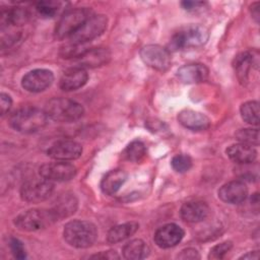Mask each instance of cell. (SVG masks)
Listing matches in <instances>:
<instances>
[{"mask_svg": "<svg viewBox=\"0 0 260 260\" xmlns=\"http://www.w3.org/2000/svg\"><path fill=\"white\" fill-rule=\"evenodd\" d=\"M40 175L51 182H66L75 177L76 168L69 162L57 160L44 164L40 168Z\"/></svg>", "mask_w": 260, "mask_h": 260, "instance_id": "cell-10", "label": "cell"}, {"mask_svg": "<svg viewBox=\"0 0 260 260\" xmlns=\"http://www.w3.org/2000/svg\"><path fill=\"white\" fill-rule=\"evenodd\" d=\"M90 258H103V259H118L119 256L115 251H107V252H102L101 254L92 255Z\"/></svg>", "mask_w": 260, "mask_h": 260, "instance_id": "cell-36", "label": "cell"}, {"mask_svg": "<svg viewBox=\"0 0 260 260\" xmlns=\"http://www.w3.org/2000/svg\"><path fill=\"white\" fill-rule=\"evenodd\" d=\"M228 156L235 162L241 165L252 164L257 158V151L251 145L245 143H237L230 145L225 150Z\"/></svg>", "mask_w": 260, "mask_h": 260, "instance_id": "cell-21", "label": "cell"}, {"mask_svg": "<svg viewBox=\"0 0 260 260\" xmlns=\"http://www.w3.org/2000/svg\"><path fill=\"white\" fill-rule=\"evenodd\" d=\"M108 18L103 14L91 15L69 39L70 43L84 45L101 36L107 28Z\"/></svg>", "mask_w": 260, "mask_h": 260, "instance_id": "cell-7", "label": "cell"}, {"mask_svg": "<svg viewBox=\"0 0 260 260\" xmlns=\"http://www.w3.org/2000/svg\"><path fill=\"white\" fill-rule=\"evenodd\" d=\"M178 77L185 83H199L208 76V69L205 65L199 63L186 64L178 69Z\"/></svg>", "mask_w": 260, "mask_h": 260, "instance_id": "cell-20", "label": "cell"}, {"mask_svg": "<svg viewBox=\"0 0 260 260\" xmlns=\"http://www.w3.org/2000/svg\"><path fill=\"white\" fill-rule=\"evenodd\" d=\"M138 228H139V224L135 221H129V222L115 225L109 231L107 240L111 244L122 242L130 238L132 235H134L138 230Z\"/></svg>", "mask_w": 260, "mask_h": 260, "instance_id": "cell-25", "label": "cell"}, {"mask_svg": "<svg viewBox=\"0 0 260 260\" xmlns=\"http://www.w3.org/2000/svg\"><path fill=\"white\" fill-rule=\"evenodd\" d=\"M111 58V54L108 49L106 48H94V49H87L83 53H81L79 56L75 58L76 66L79 68H92L102 66Z\"/></svg>", "mask_w": 260, "mask_h": 260, "instance_id": "cell-16", "label": "cell"}, {"mask_svg": "<svg viewBox=\"0 0 260 260\" xmlns=\"http://www.w3.org/2000/svg\"><path fill=\"white\" fill-rule=\"evenodd\" d=\"M146 154V147L144 143L140 140H134L127 145L125 150L123 151L124 157L133 162L141 161Z\"/></svg>", "mask_w": 260, "mask_h": 260, "instance_id": "cell-27", "label": "cell"}, {"mask_svg": "<svg viewBox=\"0 0 260 260\" xmlns=\"http://www.w3.org/2000/svg\"><path fill=\"white\" fill-rule=\"evenodd\" d=\"M81 153V145L73 140H59L48 149V155L50 157L61 161L76 159Z\"/></svg>", "mask_w": 260, "mask_h": 260, "instance_id": "cell-13", "label": "cell"}, {"mask_svg": "<svg viewBox=\"0 0 260 260\" xmlns=\"http://www.w3.org/2000/svg\"><path fill=\"white\" fill-rule=\"evenodd\" d=\"M56 215L51 209H29L18 214L14 219L17 229L25 232L44 230L57 221Z\"/></svg>", "mask_w": 260, "mask_h": 260, "instance_id": "cell-5", "label": "cell"}, {"mask_svg": "<svg viewBox=\"0 0 260 260\" xmlns=\"http://www.w3.org/2000/svg\"><path fill=\"white\" fill-rule=\"evenodd\" d=\"M10 250L13 254V256L17 259H24L26 258V252L23 247V244L16 238H11L9 242Z\"/></svg>", "mask_w": 260, "mask_h": 260, "instance_id": "cell-33", "label": "cell"}, {"mask_svg": "<svg viewBox=\"0 0 260 260\" xmlns=\"http://www.w3.org/2000/svg\"><path fill=\"white\" fill-rule=\"evenodd\" d=\"M242 258L244 259H247V258H253V259H257L258 258V252L257 251H253V252H250L246 255H243Z\"/></svg>", "mask_w": 260, "mask_h": 260, "instance_id": "cell-39", "label": "cell"}, {"mask_svg": "<svg viewBox=\"0 0 260 260\" xmlns=\"http://www.w3.org/2000/svg\"><path fill=\"white\" fill-rule=\"evenodd\" d=\"M172 168L178 173H185L192 167V159L187 154H176L171 160Z\"/></svg>", "mask_w": 260, "mask_h": 260, "instance_id": "cell-31", "label": "cell"}, {"mask_svg": "<svg viewBox=\"0 0 260 260\" xmlns=\"http://www.w3.org/2000/svg\"><path fill=\"white\" fill-rule=\"evenodd\" d=\"M181 217L191 223H196L204 220L209 214L208 205L200 200H192L185 202L180 210Z\"/></svg>", "mask_w": 260, "mask_h": 260, "instance_id": "cell-17", "label": "cell"}, {"mask_svg": "<svg viewBox=\"0 0 260 260\" xmlns=\"http://www.w3.org/2000/svg\"><path fill=\"white\" fill-rule=\"evenodd\" d=\"M54 191L53 182L42 179H30L20 187V197L29 203H40L47 200Z\"/></svg>", "mask_w": 260, "mask_h": 260, "instance_id": "cell-8", "label": "cell"}, {"mask_svg": "<svg viewBox=\"0 0 260 260\" xmlns=\"http://www.w3.org/2000/svg\"><path fill=\"white\" fill-rule=\"evenodd\" d=\"M88 79V74L83 68L79 67H72L60 78L59 85L60 88L65 91H71L76 90L80 87H82Z\"/></svg>", "mask_w": 260, "mask_h": 260, "instance_id": "cell-19", "label": "cell"}, {"mask_svg": "<svg viewBox=\"0 0 260 260\" xmlns=\"http://www.w3.org/2000/svg\"><path fill=\"white\" fill-rule=\"evenodd\" d=\"M204 3L203 2H194V1H184L182 2V6L186 9V10H195L200 8V6H203Z\"/></svg>", "mask_w": 260, "mask_h": 260, "instance_id": "cell-37", "label": "cell"}, {"mask_svg": "<svg viewBox=\"0 0 260 260\" xmlns=\"http://www.w3.org/2000/svg\"><path fill=\"white\" fill-rule=\"evenodd\" d=\"M232 247H233L232 242H230V241L222 242V243L214 246L213 248H211L208 258L209 259H221L232 249Z\"/></svg>", "mask_w": 260, "mask_h": 260, "instance_id": "cell-32", "label": "cell"}, {"mask_svg": "<svg viewBox=\"0 0 260 260\" xmlns=\"http://www.w3.org/2000/svg\"><path fill=\"white\" fill-rule=\"evenodd\" d=\"M178 258L180 259H198L200 258L198 251L192 248L184 249L181 251V253L178 255Z\"/></svg>", "mask_w": 260, "mask_h": 260, "instance_id": "cell-35", "label": "cell"}, {"mask_svg": "<svg viewBox=\"0 0 260 260\" xmlns=\"http://www.w3.org/2000/svg\"><path fill=\"white\" fill-rule=\"evenodd\" d=\"M56 215L57 219L67 217L75 212L77 209V199L74 194L64 193L55 199L50 208Z\"/></svg>", "mask_w": 260, "mask_h": 260, "instance_id": "cell-22", "label": "cell"}, {"mask_svg": "<svg viewBox=\"0 0 260 260\" xmlns=\"http://www.w3.org/2000/svg\"><path fill=\"white\" fill-rule=\"evenodd\" d=\"M0 101H1V115H5L11 108L12 100L10 95H8L5 92H2L0 94Z\"/></svg>", "mask_w": 260, "mask_h": 260, "instance_id": "cell-34", "label": "cell"}, {"mask_svg": "<svg viewBox=\"0 0 260 260\" xmlns=\"http://www.w3.org/2000/svg\"><path fill=\"white\" fill-rule=\"evenodd\" d=\"M242 119L250 125H258L259 123V103L257 101H249L244 103L240 108Z\"/></svg>", "mask_w": 260, "mask_h": 260, "instance_id": "cell-28", "label": "cell"}, {"mask_svg": "<svg viewBox=\"0 0 260 260\" xmlns=\"http://www.w3.org/2000/svg\"><path fill=\"white\" fill-rule=\"evenodd\" d=\"M140 57L147 66L158 71H166L171 65L170 51L159 45H146L142 47Z\"/></svg>", "mask_w": 260, "mask_h": 260, "instance_id": "cell-9", "label": "cell"}, {"mask_svg": "<svg viewBox=\"0 0 260 260\" xmlns=\"http://www.w3.org/2000/svg\"><path fill=\"white\" fill-rule=\"evenodd\" d=\"M44 111L48 118L62 123L74 122L84 114V109L79 103L65 98H54L50 100Z\"/></svg>", "mask_w": 260, "mask_h": 260, "instance_id": "cell-3", "label": "cell"}, {"mask_svg": "<svg viewBox=\"0 0 260 260\" xmlns=\"http://www.w3.org/2000/svg\"><path fill=\"white\" fill-rule=\"evenodd\" d=\"M48 122L45 111L35 107H24L15 111L9 118L10 126L20 133H35L43 129Z\"/></svg>", "mask_w": 260, "mask_h": 260, "instance_id": "cell-1", "label": "cell"}, {"mask_svg": "<svg viewBox=\"0 0 260 260\" xmlns=\"http://www.w3.org/2000/svg\"><path fill=\"white\" fill-rule=\"evenodd\" d=\"M184 237V231L176 223H168L160 226L154 234L155 244L162 249L171 248L179 244Z\"/></svg>", "mask_w": 260, "mask_h": 260, "instance_id": "cell-14", "label": "cell"}, {"mask_svg": "<svg viewBox=\"0 0 260 260\" xmlns=\"http://www.w3.org/2000/svg\"><path fill=\"white\" fill-rule=\"evenodd\" d=\"M259 54L257 51H247L239 54L234 60V68L239 81L246 84L249 81L250 72L253 69L258 70Z\"/></svg>", "mask_w": 260, "mask_h": 260, "instance_id": "cell-12", "label": "cell"}, {"mask_svg": "<svg viewBox=\"0 0 260 260\" xmlns=\"http://www.w3.org/2000/svg\"><path fill=\"white\" fill-rule=\"evenodd\" d=\"M208 40V30L199 24H189L177 30L169 44L173 51L196 48L204 45Z\"/></svg>", "mask_w": 260, "mask_h": 260, "instance_id": "cell-4", "label": "cell"}, {"mask_svg": "<svg viewBox=\"0 0 260 260\" xmlns=\"http://www.w3.org/2000/svg\"><path fill=\"white\" fill-rule=\"evenodd\" d=\"M54 81V74L49 69H35L27 72L21 80L22 87L30 92H41Z\"/></svg>", "mask_w": 260, "mask_h": 260, "instance_id": "cell-11", "label": "cell"}, {"mask_svg": "<svg viewBox=\"0 0 260 260\" xmlns=\"http://www.w3.org/2000/svg\"><path fill=\"white\" fill-rule=\"evenodd\" d=\"M127 180V174L122 170L108 172L101 181V189L107 195L115 194Z\"/></svg>", "mask_w": 260, "mask_h": 260, "instance_id": "cell-23", "label": "cell"}, {"mask_svg": "<svg viewBox=\"0 0 260 260\" xmlns=\"http://www.w3.org/2000/svg\"><path fill=\"white\" fill-rule=\"evenodd\" d=\"M178 121L185 128L194 131L206 130L210 126V120L207 116L190 109L181 111L178 114Z\"/></svg>", "mask_w": 260, "mask_h": 260, "instance_id": "cell-18", "label": "cell"}, {"mask_svg": "<svg viewBox=\"0 0 260 260\" xmlns=\"http://www.w3.org/2000/svg\"><path fill=\"white\" fill-rule=\"evenodd\" d=\"M237 139L241 143L248 145H258L259 143V132L258 129H241L236 133Z\"/></svg>", "mask_w": 260, "mask_h": 260, "instance_id": "cell-30", "label": "cell"}, {"mask_svg": "<svg viewBox=\"0 0 260 260\" xmlns=\"http://www.w3.org/2000/svg\"><path fill=\"white\" fill-rule=\"evenodd\" d=\"M248 196V188L244 182L236 180L231 181L220 187L218 197L225 203L239 204L246 200Z\"/></svg>", "mask_w": 260, "mask_h": 260, "instance_id": "cell-15", "label": "cell"}, {"mask_svg": "<svg viewBox=\"0 0 260 260\" xmlns=\"http://www.w3.org/2000/svg\"><path fill=\"white\" fill-rule=\"evenodd\" d=\"M64 240L74 248H88L96 240L98 231L93 223L87 220H71L63 230Z\"/></svg>", "mask_w": 260, "mask_h": 260, "instance_id": "cell-2", "label": "cell"}, {"mask_svg": "<svg viewBox=\"0 0 260 260\" xmlns=\"http://www.w3.org/2000/svg\"><path fill=\"white\" fill-rule=\"evenodd\" d=\"M122 252H123V256L126 259L139 260V259L146 258L149 255L150 249L144 241L140 239H135L128 242L123 247Z\"/></svg>", "mask_w": 260, "mask_h": 260, "instance_id": "cell-26", "label": "cell"}, {"mask_svg": "<svg viewBox=\"0 0 260 260\" xmlns=\"http://www.w3.org/2000/svg\"><path fill=\"white\" fill-rule=\"evenodd\" d=\"M91 15V10L88 8L67 10L57 22L54 31L55 38L58 40L70 38Z\"/></svg>", "mask_w": 260, "mask_h": 260, "instance_id": "cell-6", "label": "cell"}, {"mask_svg": "<svg viewBox=\"0 0 260 260\" xmlns=\"http://www.w3.org/2000/svg\"><path fill=\"white\" fill-rule=\"evenodd\" d=\"M29 18V12L22 7H10L1 11V27L18 26Z\"/></svg>", "mask_w": 260, "mask_h": 260, "instance_id": "cell-24", "label": "cell"}, {"mask_svg": "<svg viewBox=\"0 0 260 260\" xmlns=\"http://www.w3.org/2000/svg\"><path fill=\"white\" fill-rule=\"evenodd\" d=\"M62 3L58 1H40L36 3V10L38 13L45 18L53 17L58 13Z\"/></svg>", "mask_w": 260, "mask_h": 260, "instance_id": "cell-29", "label": "cell"}, {"mask_svg": "<svg viewBox=\"0 0 260 260\" xmlns=\"http://www.w3.org/2000/svg\"><path fill=\"white\" fill-rule=\"evenodd\" d=\"M259 3L256 2L251 6V12H252V16L256 19V21H258L259 19V8H258Z\"/></svg>", "mask_w": 260, "mask_h": 260, "instance_id": "cell-38", "label": "cell"}]
</instances>
